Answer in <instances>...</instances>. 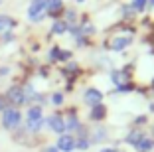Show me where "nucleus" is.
I'll return each instance as SVG.
<instances>
[{
	"instance_id": "obj_21",
	"label": "nucleus",
	"mask_w": 154,
	"mask_h": 152,
	"mask_svg": "<svg viewBox=\"0 0 154 152\" xmlns=\"http://www.w3.org/2000/svg\"><path fill=\"white\" fill-rule=\"evenodd\" d=\"M63 101H65L63 93H59V91H57V93L51 95V103H54V105H63Z\"/></svg>"
},
{
	"instance_id": "obj_24",
	"label": "nucleus",
	"mask_w": 154,
	"mask_h": 152,
	"mask_svg": "<svg viewBox=\"0 0 154 152\" xmlns=\"http://www.w3.org/2000/svg\"><path fill=\"white\" fill-rule=\"evenodd\" d=\"M67 16H65V20H67V22H73V20H75V12H73V10H67Z\"/></svg>"
},
{
	"instance_id": "obj_17",
	"label": "nucleus",
	"mask_w": 154,
	"mask_h": 152,
	"mask_svg": "<svg viewBox=\"0 0 154 152\" xmlns=\"http://www.w3.org/2000/svg\"><path fill=\"white\" fill-rule=\"evenodd\" d=\"M45 126V119H40V121H30L26 123V130L28 132H40L42 129Z\"/></svg>"
},
{
	"instance_id": "obj_7",
	"label": "nucleus",
	"mask_w": 154,
	"mask_h": 152,
	"mask_svg": "<svg viewBox=\"0 0 154 152\" xmlns=\"http://www.w3.org/2000/svg\"><path fill=\"white\" fill-rule=\"evenodd\" d=\"M107 138H109V132H107V129H105V126H101V125H97L95 129L89 132L91 144H93V142H105Z\"/></svg>"
},
{
	"instance_id": "obj_13",
	"label": "nucleus",
	"mask_w": 154,
	"mask_h": 152,
	"mask_svg": "<svg viewBox=\"0 0 154 152\" xmlns=\"http://www.w3.org/2000/svg\"><path fill=\"white\" fill-rule=\"evenodd\" d=\"M45 2H48V14L57 18V14L63 8V0H45Z\"/></svg>"
},
{
	"instance_id": "obj_23",
	"label": "nucleus",
	"mask_w": 154,
	"mask_h": 152,
	"mask_svg": "<svg viewBox=\"0 0 154 152\" xmlns=\"http://www.w3.org/2000/svg\"><path fill=\"white\" fill-rule=\"evenodd\" d=\"M2 40H4V42H12L14 34H12V32H6V34H2Z\"/></svg>"
},
{
	"instance_id": "obj_8",
	"label": "nucleus",
	"mask_w": 154,
	"mask_h": 152,
	"mask_svg": "<svg viewBox=\"0 0 154 152\" xmlns=\"http://www.w3.org/2000/svg\"><path fill=\"white\" fill-rule=\"evenodd\" d=\"M105 116H107V107H105V105L99 103V105H93V107H91V111H89V119L91 121L101 123Z\"/></svg>"
},
{
	"instance_id": "obj_12",
	"label": "nucleus",
	"mask_w": 154,
	"mask_h": 152,
	"mask_svg": "<svg viewBox=\"0 0 154 152\" xmlns=\"http://www.w3.org/2000/svg\"><path fill=\"white\" fill-rule=\"evenodd\" d=\"M81 129V121H79V116L75 115V113H69L67 116H65V130H79Z\"/></svg>"
},
{
	"instance_id": "obj_9",
	"label": "nucleus",
	"mask_w": 154,
	"mask_h": 152,
	"mask_svg": "<svg viewBox=\"0 0 154 152\" xmlns=\"http://www.w3.org/2000/svg\"><path fill=\"white\" fill-rule=\"evenodd\" d=\"M132 44V38L131 36H119V38H115L113 42H111V49L113 51H122V49H127L128 45Z\"/></svg>"
},
{
	"instance_id": "obj_10",
	"label": "nucleus",
	"mask_w": 154,
	"mask_h": 152,
	"mask_svg": "<svg viewBox=\"0 0 154 152\" xmlns=\"http://www.w3.org/2000/svg\"><path fill=\"white\" fill-rule=\"evenodd\" d=\"M16 28V20L8 14H0V34H6V32H12Z\"/></svg>"
},
{
	"instance_id": "obj_1",
	"label": "nucleus",
	"mask_w": 154,
	"mask_h": 152,
	"mask_svg": "<svg viewBox=\"0 0 154 152\" xmlns=\"http://www.w3.org/2000/svg\"><path fill=\"white\" fill-rule=\"evenodd\" d=\"M2 129L4 130H10V132H16V130L20 129V125H22V113H20V109L16 107H8L2 111Z\"/></svg>"
},
{
	"instance_id": "obj_26",
	"label": "nucleus",
	"mask_w": 154,
	"mask_h": 152,
	"mask_svg": "<svg viewBox=\"0 0 154 152\" xmlns=\"http://www.w3.org/2000/svg\"><path fill=\"white\" fill-rule=\"evenodd\" d=\"M42 152H59V150L55 146H44V148H42Z\"/></svg>"
},
{
	"instance_id": "obj_19",
	"label": "nucleus",
	"mask_w": 154,
	"mask_h": 152,
	"mask_svg": "<svg viewBox=\"0 0 154 152\" xmlns=\"http://www.w3.org/2000/svg\"><path fill=\"white\" fill-rule=\"evenodd\" d=\"M146 4H148V0H132L131 8L138 14V12H144V10H146Z\"/></svg>"
},
{
	"instance_id": "obj_5",
	"label": "nucleus",
	"mask_w": 154,
	"mask_h": 152,
	"mask_svg": "<svg viewBox=\"0 0 154 152\" xmlns=\"http://www.w3.org/2000/svg\"><path fill=\"white\" fill-rule=\"evenodd\" d=\"M55 148L59 152H73L75 150V136L73 134H59L57 136V142H55Z\"/></svg>"
},
{
	"instance_id": "obj_22",
	"label": "nucleus",
	"mask_w": 154,
	"mask_h": 152,
	"mask_svg": "<svg viewBox=\"0 0 154 152\" xmlns=\"http://www.w3.org/2000/svg\"><path fill=\"white\" fill-rule=\"evenodd\" d=\"M8 107H10L8 101H6V97L2 95V97H0V111H4V109H8Z\"/></svg>"
},
{
	"instance_id": "obj_6",
	"label": "nucleus",
	"mask_w": 154,
	"mask_h": 152,
	"mask_svg": "<svg viewBox=\"0 0 154 152\" xmlns=\"http://www.w3.org/2000/svg\"><path fill=\"white\" fill-rule=\"evenodd\" d=\"M83 99H85L87 105H99L103 103V93H101L97 87H89V89H85V93H83Z\"/></svg>"
},
{
	"instance_id": "obj_3",
	"label": "nucleus",
	"mask_w": 154,
	"mask_h": 152,
	"mask_svg": "<svg viewBox=\"0 0 154 152\" xmlns=\"http://www.w3.org/2000/svg\"><path fill=\"white\" fill-rule=\"evenodd\" d=\"M4 97H6V101H8V105H10V107L26 105V95H24V87H20V85L10 87V89L4 93Z\"/></svg>"
},
{
	"instance_id": "obj_27",
	"label": "nucleus",
	"mask_w": 154,
	"mask_h": 152,
	"mask_svg": "<svg viewBox=\"0 0 154 152\" xmlns=\"http://www.w3.org/2000/svg\"><path fill=\"white\" fill-rule=\"evenodd\" d=\"M101 152H117V150H115V148H103Z\"/></svg>"
},
{
	"instance_id": "obj_14",
	"label": "nucleus",
	"mask_w": 154,
	"mask_h": 152,
	"mask_svg": "<svg viewBox=\"0 0 154 152\" xmlns=\"http://www.w3.org/2000/svg\"><path fill=\"white\" fill-rule=\"evenodd\" d=\"M111 81H113L117 87H122V85H127L128 75L125 71H113V73H111Z\"/></svg>"
},
{
	"instance_id": "obj_15",
	"label": "nucleus",
	"mask_w": 154,
	"mask_h": 152,
	"mask_svg": "<svg viewBox=\"0 0 154 152\" xmlns=\"http://www.w3.org/2000/svg\"><path fill=\"white\" fill-rule=\"evenodd\" d=\"M144 136H146V134H144V132H140V130H132V132L128 134V136H127V138H125V140H127L128 144H132V146L136 148V146H138V144H140V140L144 138Z\"/></svg>"
},
{
	"instance_id": "obj_18",
	"label": "nucleus",
	"mask_w": 154,
	"mask_h": 152,
	"mask_svg": "<svg viewBox=\"0 0 154 152\" xmlns=\"http://www.w3.org/2000/svg\"><path fill=\"white\" fill-rule=\"evenodd\" d=\"M154 148V140L150 138V136H144V138L140 140V144L136 146V150L138 152H148V150H152Z\"/></svg>"
},
{
	"instance_id": "obj_2",
	"label": "nucleus",
	"mask_w": 154,
	"mask_h": 152,
	"mask_svg": "<svg viewBox=\"0 0 154 152\" xmlns=\"http://www.w3.org/2000/svg\"><path fill=\"white\" fill-rule=\"evenodd\" d=\"M48 16V2L45 0H32L28 6V20L30 22H42Z\"/></svg>"
},
{
	"instance_id": "obj_4",
	"label": "nucleus",
	"mask_w": 154,
	"mask_h": 152,
	"mask_svg": "<svg viewBox=\"0 0 154 152\" xmlns=\"http://www.w3.org/2000/svg\"><path fill=\"white\" fill-rule=\"evenodd\" d=\"M45 125L50 126V130H54L57 136L67 132V130H65V119L61 115H57V113H54L51 116H48V119H45Z\"/></svg>"
},
{
	"instance_id": "obj_16",
	"label": "nucleus",
	"mask_w": 154,
	"mask_h": 152,
	"mask_svg": "<svg viewBox=\"0 0 154 152\" xmlns=\"http://www.w3.org/2000/svg\"><path fill=\"white\" fill-rule=\"evenodd\" d=\"M67 28H69V24L65 20H55L54 26H51V32H54L55 36H63L65 32H67Z\"/></svg>"
},
{
	"instance_id": "obj_25",
	"label": "nucleus",
	"mask_w": 154,
	"mask_h": 152,
	"mask_svg": "<svg viewBox=\"0 0 154 152\" xmlns=\"http://www.w3.org/2000/svg\"><path fill=\"white\" fill-rule=\"evenodd\" d=\"M10 75V67H0V77Z\"/></svg>"
},
{
	"instance_id": "obj_28",
	"label": "nucleus",
	"mask_w": 154,
	"mask_h": 152,
	"mask_svg": "<svg viewBox=\"0 0 154 152\" xmlns=\"http://www.w3.org/2000/svg\"><path fill=\"white\" fill-rule=\"evenodd\" d=\"M148 6H150V8H154V0H148Z\"/></svg>"
},
{
	"instance_id": "obj_30",
	"label": "nucleus",
	"mask_w": 154,
	"mask_h": 152,
	"mask_svg": "<svg viewBox=\"0 0 154 152\" xmlns=\"http://www.w3.org/2000/svg\"><path fill=\"white\" fill-rule=\"evenodd\" d=\"M0 6H2V0H0Z\"/></svg>"
},
{
	"instance_id": "obj_11",
	"label": "nucleus",
	"mask_w": 154,
	"mask_h": 152,
	"mask_svg": "<svg viewBox=\"0 0 154 152\" xmlns=\"http://www.w3.org/2000/svg\"><path fill=\"white\" fill-rule=\"evenodd\" d=\"M40 119H44V111H42L40 105H32V107H28V111H26V123L40 121Z\"/></svg>"
},
{
	"instance_id": "obj_29",
	"label": "nucleus",
	"mask_w": 154,
	"mask_h": 152,
	"mask_svg": "<svg viewBox=\"0 0 154 152\" xmlns=\"http://www.w3.org/2000/svg\"><path fill=\"white\" fill-rule=\"evenodd\" d=\"M152 134H154V126H152Z\"/></svg>"
},
{
	"instance_id": "obj_20",
	"label": "nucleus",
	"mask_w": 154,
	"mask_h": 152,
	"mask_svg": "<svg viewBox=\"0 0 154 152\" xmlns=\"http://www.w3.org/2000/svg\"><path fill=\"white\" fill-rule=\"evenodd\" d=\"M79 30H81V34H83V36H89V34H95V26H93V24H83V26L79 28Z\"/></svg>"
},
{
	"instance_id": "obj_31",
	"label": "nucleus",
	"mask_w": 154,
	"mask_h": 152,
	"mask_svg": "<svg viewBox=\"0 0 154 152\" xmlns=\"http://www.w3.org/2000/svg\"><path fill=\"white\" fill-rule=\"evenodd\" d=\"M117 152H119V150H117Z\"/></svg>"
}]
</instances>
